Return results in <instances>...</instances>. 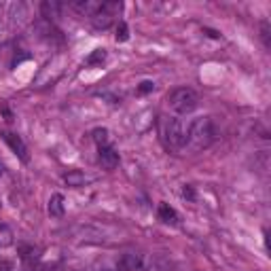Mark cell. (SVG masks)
<instances>
[{"label": "cell", "instance_id": "1", "mask_svg": "<svg viewBox=\"0 0 271 271\" xmlns=\"http://www.w3.org/2000/svg\"><path fill=\"white\" fill-rule=\"evenodd\" d=\"M218 138V127L210 117L195 119L193 123L187 127V144L193 150H204L210 148Z\"/></svg>", "mask_w": 271, "mask_h": 271}, {"label": "cell", "instance_id": "2", "mask_svg": "<svg viewBox=\"0 0 271 271\" xmlns=\"http://www.w3.org/2000/svg\"><path fill=\"white\" fill-rule=\"evenodd\" d=\"M197 104H199V96L195 89H191V87H178L167 96V106H169V110H174L176 115L193 113Z\"/></svg>", "mask_w": 271, "mask_h": 271}, {"label": "cell", "instance_id": "3", "mask_svg": "<svg viewBox=\"0 0 271 271\" xmlns=\"http://www.w3.org/2000/svg\"><path fill=\"white\" fill-rule=\"evenodd\" d=\"M161 136L167 148L180 150L187 144V127L180 119H163L161 121Z\"/></svg>", "mask_w": 271, "mask_h": 271}, {"label": "cell", "instance_id": "4", "mask_svg": "<svg viewBox=\"0 0 271 271\" xmlns=\"http://www.w3.org/2000/svg\"><path fill=\"white\" fill-rule=\"evenodd\" d=\"M123 5L121 3H102L98 7V11L92 15V24L94 28L98 30H106L115 24V19L119 17V13H121Z\"/></svg>", "mask_w": 271, "mask_h": 271}, {"label": "cell", "instance_id": "5", "mask_svg": "<svg viewBox=\"0 0 271 271\" xmlns=\"http://www.w3.org/2000/svg\"><path fill=\"white\" fill-rule=\"evenodd\" d=\"M0 136H3V140H5L9 146H11V150H13L19 159H22V161H28V159H30L28 157V148H26L22 138H19L17 134H13V132H0Z\"/></svg>", "mask_w": 271, "mask_h": 271}, {"label": "cell", "instance_id": "6", "mask_svg": "<svg viewBox=\"0 0 271 271\" xmlns=\"http://www.w3.org/2000/svg\"><path fill=\"white\" fill-rule=\"evenodd\" d=\"M142 269V256L136 252H125L117 260V271H140Z\"/></svg>", "mask_w": 271, "mask_h": 271}, {"label": "cell", "instance_id": "7", "mask_svg": "<svg viewBox=\"0 0 271 271\" xmlns=\"http://www.w3.org/2000/svg\"><path fill=\"white\" fill-rule=\"evenodd\" d=\"M92 180H94V176L81 172V169H70V172L64 174V183L68 187H85L87 183H92Z\"/></svg>", "mask_w": 271, "mask_h": 271}, {"label": "cell", "instance_id": "8", "mask_svg": "<svg viewBox=\"0 0 271 271\" xmlns=\"http://www.w3.org/2000/svg\"><path fill=\"white\" fill-rule=\"evenodd\" d=\"M100 163H102L106 169H115L119 165V153L110 146H102L100 148Z\"/></svg>", "mask_w": 271, "mask_h": 271}, {"label": "cell", "instance_id": "9", "mask_svg": "<svg viewBox=\"0 0 271 271\" xmlns=\"http://www.w3.org/2000/svg\"><path fill=\"white\" fill-rule=\"evenodd\" d=\"M41 11H43V17H47V19H55V17H59L62 5H59L57 0H45V3L41 5Z\"/></svg>", "mask_w": 271, "mask_h": 271}, {"label": "cell", "instance_id": "10", "mask_svg": "<svg viewBox=\"0 0 271 271\" xmlns=\"http://www.w3.org/2000/svg\"><path fill=\"white\" fill-rule=\"evenodd\" d=\"M159 218H161L165 225H176L178 223L176 210L169 206V204H161V206H159Z\"/></svg>", "mask_w": 271, "mask_h": 271}, {"label": "cell", "instance_id": "11", "mask_svg": "<svg viewBox=\"0 0 271 271\" xmlns=\"http://www.w3.org/2000/svg\"><path fill=\"white\" fill-rule=\"evenodd\" d=\"M49 214L55 216V218L64 216V197L59 193L51 195V199H49Z\"/></svg>", "mask_w": 271, "mask_h": 271}, {"label": "cell", "instance_id": "12", "mask_svg": "<svg viewBox=\"0 0 271 271\" xmlns=\"http://www.w3.org/2000/svg\"><path fill=\"white\" fill-rule=\"evenodd\" d=\"M13 231L9 229L5 223H0V248H9L13 244Z\"/></svg>", "mask_w": 271, "mask_h": 271}, {"label": "cell", "instance_id": "13", "mask_svg": "<svg viewBox=\"0 0 271 271\" xmlns=\"http://www.w3.org/2000/svg\"><path fill=\"white\" fill-rule=\"evenodd\" d=\"M106 59V51L104 49H96V51L87 57V66H96V64H102Z\"/></svg>", "mask_w": 271, "mask_h": 271}, {"label": "cell", "instance_id": "14", "mask_svg": "<svg viewBox=\"0 0 271 271\" xmlns=\"http://www.w3.org/2000/svg\"><path fill=\"white\" fill-rule=\"evenodd\" d=\"M94 140L98 142V146L102 148V146H108V129H96L94 132Z\"/></svg>", "mask_w": 271, "mask_h": 271}, {"label": "cell", "instance_id": "15", "mask_svg": "<svg viewBox=\"0 0 271 271\" xmlns=\"http://www.w3.org/2000/svg\"><path fill=\"white\" fill-rule=\"evenodd\" d=\"M129 38V28H127V24L125 22H119V26H117V41L119 43H125Z\"/></svg>", "mask_w": 271, "mask_h": 271}, {"label": "cell", "instance_id": "16", "mask_svg": "<svg viewBox=\"0 0 271 271\" xmlns=\"http://www.w3.org/2000/svg\"><path fill=\"white\" fill-rule=\"evenodd\" d=\"M153 89H155V83H153V81H144V83H140L138 94H150Z\"/></svg>", "mask_w": 271, "mask_h": 271}, {"label": "cell", "instance_id": "17", "mask_svg": "<svg viewBox=\"0 0 271 271\" xmlns=\"http://www.w3.org/2000/svg\"><path fill=\"white\" fill-rule=\"evenodd\" d=\"M260 36H263L265 47L269 49V47H271V41H269V24H263V26H260Z\"/></svg>", "mask_w": 271, "mask_h": 271}, {"label": "cell", "instance_id": "18", "mask_svg": "<svg viewBox=\"0 0 271 271\" xmlns=\"http://www.w3.org/2000/svg\"><path fill=\"white\" fill-rule=\"evenodd\" d=\"M183 195L189 197V199H195V193H193V189H191V187H185L183 189Z\"/></svg>", "mask_w": 271, "mask_h": 271}, {"label": "cell", "instance_id": "19", "mask_svg": "<svg viewBox=\"0 0 271 271\" xmlns=\"http://www.w3.org/2000/svg\"><path fill=\"white\" fill-rule=\"evenodd\" d=\"M0 271H11V265H9V263H0Z\"/></svg>", "mask_w": 271, "mask_h": 271}]
</instances>
